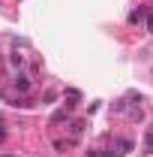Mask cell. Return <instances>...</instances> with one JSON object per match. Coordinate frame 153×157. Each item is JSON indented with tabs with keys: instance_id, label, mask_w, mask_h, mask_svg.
Returning <instances> with one entry per match:
<instances>
[{
	"instance_id": "obj_1",
	"label": "cell",
	"mask_w": 153,
	"mask_h": 157,
	"mask_svg": "<svg viewBox=\"0 0 153 157\" xmlns=\"http://www.w3.org/2000/svg\"><path fill=\"white\" fill-rule=\"evenodd\" d=\"M9 85H12V91H15V94H27V91H30V78L24 76V73H15Z\"/></svg>"
},
{
	"instance_id": "obj_8",
	"label": "cell",
	"mask_w": 153,
	"mask_h": 157,
	"mask_svg": "<svg viewBox=\"0 0 153 157\" xmlns=\"http://www.w3.org/2000/svg\"><path fill=\"white\" fill-rule=\"evenodd\" d=\"M51 121H54V124H57V121H66V109H60V112H54V118H51Z\"/></svg>"
},
{
	"instance_id": "obj_10",
	"label": "cell",
	"mask_w": 153,
	"mask_h": 157,
	"mask_svg": "<svg viewBox=\"0 0 153 157\" xmlns=\"http://www.w3.org/2000/svg\"><path fill=\"white\" fill-rule=\"evenodd\" d=\"M147 30H150V33H153V15H150V18H147Z\"/></svg>"
},
{
	"instance_id": "obj_4",
	"label": "cell",
	"mask_w": 153,
	"mask_h": 157,
	"mask_svg": "<svg viewBox=\"0 0 153 157\" xmlns=\"http://www.w3.org/2000/svg\"><path fill=\"white\" fill-rule=\"evenodd\" d=\"M141 18H144V9H141V6L129 12V24H138V21H141Z\"/></svg>"
},
{
	"instance_id": "obj_7",
	"label": "cell",
	"mask_w": 153,
	"mask_h": 157,
	"mask_svg": "<svg viewBox=\"0 0 153 157\" xmlns=\"http://www.w3.org/2000/svg\"><path fill=\"white\" fill-rule=\"evenodd\" d=\"M12 67H18V70H21V67H24V55L15 52V55H12Z\"/></svg>"
},
{
	"instance_id": "obj_6",
	"label": "cell",
	"mask_w": 153,
	"mask_h": 157,
	"mask_svg": "<svg viewBox=\"0 0 153 157\" xmlns=\"http://www.w3.org/2000/svg\"><path fill=\"white\" fill-rule=\"evenodd\" d=\"M144 151H147V154H153V130L144 136Z\"/></svg>"
},
{
	"instance_id": "obj_3",
	"label": "cell",
	"mask_w": 153,
	"mask_h": 157,
	"mask_svg": "<svg viewBox=\"0 0 153 157\" xmlns=\"http://www.w3.org/2000/svg\"><path fill=\"white\" fill-rule=\"evenodd\" d=\"M69 145H72L69 139H66V142H63V139H54V151H57V154H66V148H69Z\"/></svg>"
},
{
	"instance_id": "obj_9",
	"label": "cell",
	"mask_w": 153,
	"mask_h": 157,
	"mask_svg": "<svg viewBox=\"0 0 153 157\" xmlns=\"http://www.w3.org/2000/svg\"><path fill=\"white\" fill-rule=\"evenodd\" d=\"M3 139H6V127L0 124V142H3Z\"/></svg>"
},
{
	"instance_id": "obj_5",
	"label": "cell",
	"mask_w": 153,
	"mask_h": 157,
	"mask_svg": "<svg viewBox=\"0 0 153 157\" xmlns=\"http://www.w3.org/2000/svg\"><path fill=\"white\" fill-rule=\"evenodd\" d=\"M117 148H120L117 154L123 157V154H126V151H132V142H129V139H120V142H117Z\"/></svg>"
},
{
	"instance_id": "obj_11",
	"label": "cell",
	"mask_w": 153,
	"mask_h": 157,
	"mask_svg": "<svg viewBox=\"0 0 153 157\" xmlns=\"http://www.w3.org/2000/svg\"><path fill=\"white\" fill-rule=\"evenodd\" d=\"M3 157H12V154H3Z\"/></svg>"
},
{
	"instance_id": "obj_2",
	"label": "cell",
	"mask_w": 153,
	"mask_h": 157,
	"mask_svg": "<svg viewBox=\"0 0 153 157\" xmlns=\"http://www.w3.org/2000/svg\"><path fill=\"white\" fill-rule=\"evenodd\" d=\"M69 133H72V139H69V142L75 145V142H78V136L84 133V121H81V118H78V121H72V124H69Z\"/></svg>"
}]
</instances>
